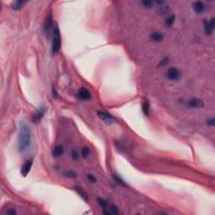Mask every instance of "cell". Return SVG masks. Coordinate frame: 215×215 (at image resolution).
<instances>
[{
    "mask_svg": "<svg viewBox=\"0 0 215 215\" xmlns=\"http://www.w3.org/2000/svg\"><path fill=\"white\" fill-rule=\"evenodd\" d=\"M31 145V129L30 126L25 122L19 123V151L21 153L26 151Z\"/></svg>",
    "mask_w": 215,
    "mask_h": 215,
    "instance_id": "1",
    "label": "cell"
},
{
    "mask_svg": "<svg viewBox=\"0 0 215 215\" xmlns=\"http://www.w3.org/2000/svg\"><path fill=\"white\" fill-rule=\"evenodd\" d=\"M62 46V40H61V35H60V31L58 26L56 25L54 33H53V40H52V53L56 54L59 51V50L61 49Z\"/></svg>",
    "mask_w": 215,
    "mask_h": 215,
    "instance_id": "2",
    "label": "cell"
},
{
    "mask_svg": "<svg viewBox=\"0 0 215 215\" xmlns=\"http://www.w3.org/2000/svg\"><path fill=\"white\" fill-rule=\"evenodd\" d=\"M46 106H40V107L37 110H36V112L33 114V117H32V122L35 123H39L41 119H42V118L44 117V115H45V113H46Z\"/></svg>",
    "mask_w": 215,
    "mask_h": 215,
    "instance_id": "3",
    "label": "cell"
},
{
    "mask_svg": "<svg viewBox=\"0 0 215 215\" xmlns=\"http://www.w3.org/2000/svg\"><path fill=\"white\" fill-rule=\"evenodd\" d=\"M181 72L177 69V68H175V67H171L170 68L169 70L167 71V77L169 79L170 81H177L180 79L181 77Z\"/></svg>",
    "mask_w": 215,
    "mask_h": 215,
    "instance_id": "4",
    "label": "cell"
},
{
    "mask_svg": "<svg viewBox=\"0 0 215 215\" xmlns=\"http://www.w3.org/2000/svg\"><path fill=\"white\" fill-rule=\"evenodd\" d=\"M98 114L99 118H100L104 123H108V124H111V123L115 122V119H114L111 114H109L108 113H106V112H104V111H98Z\"/></svg>",
    "mask_w": 215,
    "mask_h": 215,
    "instance_id": "5",
    "label": "cell"
},
{
    "mask_svg": "<svg viewBox=\"0 0 215 215\" xmlns=\"http://www.w3.org/2000/svg\"><path fill=\"white\" fill-rule=\"evenodd\" d=\"M187 106L192 108H201L204 106V103L200 98H191L190 100L187 101Z\"/></svg>",
    "mask_w": 215,
    "mask_h": 215,
    "instance_id": "6",
    "label": "cell"
},
{
    "mask_svg": "<svg viewBox=\"0 0 215 215\" xmlns=\"http://www.w3.org/2000/svg\"><path fill=\"white\" fill-rule=\"evenodd\" d=\"M32 165H33V159H30V160L26 161L25 163L22 166L21 173L24 177H26L30 173L31 168H32Z\"/></svg>",
    "mask_w": 215,
    "mask_h": 215,
    "instance_id": "7",
    "label": "cell"
},
{
    "mask_svg": "<svg viewBox=\"0 0 215 215\" xmlns=\"http://www.w3.org/2000/svg\"><path fill=\"white\" fill-rule=\"evenodd\" d=\"M78 98L82 100H89L91 98V94L88 90L84 88H82L78 90Z\"/></svg>",
    "mask_w": 215,
    "mask_h": 215,
    "instance_id": "8",
    "label": "cell"
},
{
    "mask_svg": "<svg viewBox=\"0 0 215 215\" xmlns=\"http://www.w3.org/2000/svg\"><path fill=\"white\" fill-rule=\"evenodd\" d=\"M214 19H211L209 22L204 21V30L207 35H211L214 31Z\"/></svg>",
    "mask_w": 215,
    "mask_h": 215,
    "instance_id": "9",
    "label": "cell"
},
{
    "mask_svg": "<svg viewBox=\"0 0 215 215\" xmlns=\"http://www.w3.org/2000/svg\"><path fill=\"white\" fill-rule=\"evenodd\" d=\"M204 9H205V6H204V3H202V2H199V1H197V2H194L192 3V9L194 10V12H196L197 14H201L204 11Z\"/></svg>",
    "mask_w": 215,
    "mask_h": 215,
    "instance_id": "10",
    "label": "cell"
},
{
    "mask_svg": "<svg viewBox=\"0 0 215 215\" xmlns=\"http://www.w3.org/2000/svg\"><path fill=\"white\" fill-rule=\"evenodd\" d=\"M52 24H53V18H52V15L50 13L48 16L46 17L45 24H44V31L45 32H49L50 31L51 27H52Z\"/></svg>",
    "mask_w": 215,
    "mask_h": 215,
    "instance_id": "11",
    "label": "cell"
},
{
    "mask_svg": "<svg viewBox=\"0 0 215 215\" xmlns=\"http://www.w3.org/2000/svg\"><path fill=\"white\" fill-rule=\"evenodd\" d=\"M151 39L153 40V41H155V42H161L164 39V36L161 33H159V32H154L151 34Z\"/></svg>",
    "mask_w": 215,
    "mask_h": 215,
    "instance_id": "12",
    "label": "cell"
},
{
    "mask_svg": "<svg viewBox=\"0 0 215 215\" xmlns=\"http://www.w3.org/2000/svg\"><path fill=\"white\" fill-rule=\"evenodd\" d=\"M63 153H64V149L61 145L56 146L53 150V152H52L53 156H55V157H60L63 155Z\"/></svg>",
    "mask_w": 215,
    "mask_h": 215,
    "instance_id": "13",
    "label": "cell"
},
{
    "mask_svg": "<svg viewBox=\"0 0 215 215\" xmlns=\"http://www.w3.org/2000/svg\"><path fill=\"white\" fill-rule=\"evenodd\" d=\"M25 4V1H22V0H19V1H15V2H13L11 6H12V9H15V10H19L20 9L23 8V6Z\"/></svg>",
    "mask_w": 215,
    "mask_h": 215,
    "instance_id": "14",
    "label": "cell"
},
{
    "mask_svg": "<svg viewBox=\"0 0 215 215\" xmlns=\"http://www.w3.org/2000/svg\"><path fill=\"white\" fill-rule=\"evenodd\" d=\"M150 102L149 101H145L144 104H143V106H142V109H143V112L145 115H148L149 113H150Z\"/></svg>",
    "mask_w": 215,
    "mask_h": 215,
    "instance_id": "15",
    "label": "cell"
},
{
    "mask_svg": "<svg viewBox=\"0 0 215 215\" xmlns=\"http://www.w3.org/2000/svg\"><path fill=\"white\" fill-rule=\"evenodd\" d=\"M98 204L100 205V207L103 208V210H104V209H106L108 208V202L106 200L103 199V198H98Z\"/></svg>",
    "mask_w": 215,
    "mask_h": 215,
    "instance_id": "16",
    "label": "cell"
},
{
    "mask_svg": "<svg viewBox=\"0 0 215 215\" xmlns=\"http://www.w3.org/2000/svg\"><path fill=\"white\" fill-rule=\"evenodd\" d=\"M76 190H77V192H78V194H80V196H82V198L83 199H88V197L87 193H86L82 188H80V187H76Z\"/></svg>",
    "mask_w": 215,
    "mask_h": 215,
    "instance_id": "17",
    "label": "cell"
},
{
    "mask_svg": "<svg viewBox=\"0 0 215 215\" xmlns=\"http://www.w3.org/2000/svg\"><path fill=\"white\" fill-rule=\"evenodd\" d=\"M153 2L151 0H145V1H142L141 4L145 7V8H151L153 5Z\"/></svg>",
    "mask_w": 215,
    "mask_h": 215,
    "instance_id": "18",
    "label": "cell"
},
{
    "mask_svg": "<svg viewBox=\"0 0 215 215\" xmlns=\"http://www.w3.org/2000/svg\"><path fill=\"white\" fill-rule=\"evenodd\" d=\"M174 22H175V17H174L173 15L168 17V18H167V19L166 20V24H167V26H171V25H172Z\"/></svg>",
    "mask_w": 215,
    "mask_h": 215,
    "instance_id": "19",
    "label": "cell"
},
{
    "mask_svg": "<svg viewBox=\"0 0 215 215\" xmlns=\"http://www.w3.org/2000/svg\"><path fill=\"white\" fill-rule=\"evenodd\" d=\"M89 155V148L88 147H83L82 150V155L83 158H87Z\"/></svg>",
    "mask_w": 215,
    "mask_h": 215,
    "instance_id": "20",
    "label": "cell"
},
{
    "mask_svg": "<svg viewBox=\"0 0 215 215\" xmlns=\"http://www.w3.org/2000/svg\"><path fill=\"white\" fill-rule=\"evenodd\" d=\"M169 63V57H166V58H164L161 62H160V64H159V66H166V65H167Z\"/></svg>",
    "mask_w": 215,
    "mask_h": 215,
    "instance_id": "21",
    "label": "cell"
},
{
    "mask_svg": "<svg viewBox=\"0 0 215 215\" xmlns=\"http://www.w3.org/2000/svg\"><path fill=\"white\" fill-rule=\"evenodd\" d=\"M113 178L115 179V181L118 182V183H119V184H122V185H125V182H123V180L119 177H118L117 175H115V176H113Z\"/></svg>",
    "mask_w": 215,
    "mask_h": 215,
    "instance_id": "22",
    "label": "cell"
},
{
    "mask_svg": "<svg viewBox=\"0 0 215 215\" xmlns=\"http://www.w3.org/2000/svg\"><path fill=\"white\" fill-rule=\"evenodd\" d=\"M88 179L91 182H96V178L94 176H92V174H88Z\"/></svg>",
    "mask_w": 215,
    "mask_h": 215,
    "instance_id": "23",
    "label": "cell"
},
{
    "mask_svg": "<svg viewBox=\"0 0 215 215\" xmlns=\"http://www.w3.org/2000/svg\"><path fill=\"white\" fill-rule=\"evenodd\" d=\"M72 159H73V160H77V159L79 158V155H78V153H77V151H72Z\"/></svg>",
    "mask_w": 215,
    "mask_h": 215,
    "instance_id": "24",
    "label": "cell"
},
{
    "mask_svg": "<svg viewBox=\"0 0 215 215\" xmlns=\"http://www.w3.org/2000/svg\"><path fill=\"white\" fill-rule=\"evenodd\" d=\"M207 123H208V125L214 126V118H212V119H208V122H207Z\"/></svg>",
    "mask_w": 215,
    "mask_h": 215,
    "instance_id": "25",
    "label": "cell"
},
{
    "mask_svg": "<svg viewBox=\"0 0 215 215\" xmlns=\"http://www.w3.org/2000/svg\"><path fill=\"white\" fill-rule=\"evenodd\" d=\"M52 93H53V97H54V98H56V97H57V92H56V89H55L54 88H52Z\"/></svg>",
    "mask_w": 215,
    "mask_h": 215,
    "instance_id": "26",
    "label": "cell"
},
{
    "mask_svg": "<svg viewBox=\"0 0 215 215\" xmlns=\"http://www.w3.org/2000/svg\"><path fill=\"white\" fill-rule=\"evenodd\" d=\"M16 212L15 210H9V211H8L7 212V214H11V215H14L15 214Z\"/></svg>",
    "mask_w": 215,
    "mask_h": 215,
    "instance_id": "27",
    "label": "cell"
}]
</instances>
